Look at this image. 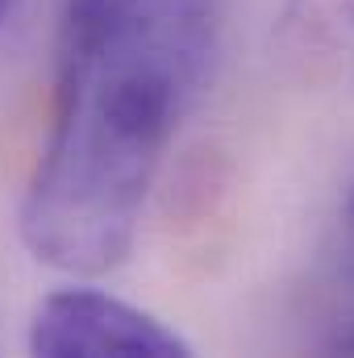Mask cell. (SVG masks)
<instances>
[{"label":"cell","mask_w":354,"mask_h":358,"mask_svg":"<svg viewBox=\"0 0 354 358\" xmlns=\"http://www.w3.org/2000/svg\"><path fill=\"white\" fill-rule=\"evenodd\" d=\"M4 13H8V0H0V21H4Z\"/></svg>","instance_id":"obj_5"},{"label":"cell","mask_w":354,"mask_h":358,"mask_svg":"<svg viewBox=\"0 0 354 358\" xmlns=\"http://www.w3.org/2000/svg\"><path fill=\"white\" fill-rule=\"evenodd\" d=\"M288 29L321 55L354 59V0H288Z\"/></svg>","instance_id":"obj_3"},{"label":"cell","mask_w":354,"mask_h":358,"mask_svg":"<svg viewBox=\"0 0 354 358\" xmlns=\"http://www.w3.org/2000/svg\"><path fill=\"white\" fill-rule=\"evenodd\" d=\"M213 0H71L55 121L21 204L34 259L104 275L134 246L146 196L217 59Z\"/></svg>","instance_id":"obj_1"},{"label":"cell","mask_w":354,"mask_h":358,"mask_svg":"<svg viewBox=\"0 0 354 358\" xmlns=\"http://www.w3.org/2000/svg\"><path fill=\"white\" fill-rule=\"evenodd\" d=\"M29 350L46 358L192 355L187 342L176 329H167L159 317H150V313H142L108 292H96V287H63V292L46 296L34 313V325H29Z\"/></svg>","instance_id":"obj_2"},{"label":"cell","mask_w":354,"mask_h":358,"mask_svg":"<svg viewBox=\"0 0 354 358\" xmlns=\"http://www.w3.org/2000/svg\"><path fill=\"white\" fill-rule=\"evenodd\" d=\"M342 283H346V308L334 325V338L330 346L334 350H354V187L346 196V208H342Z\"/></svg>","instance_id":"obj_4"}]
</instances>
